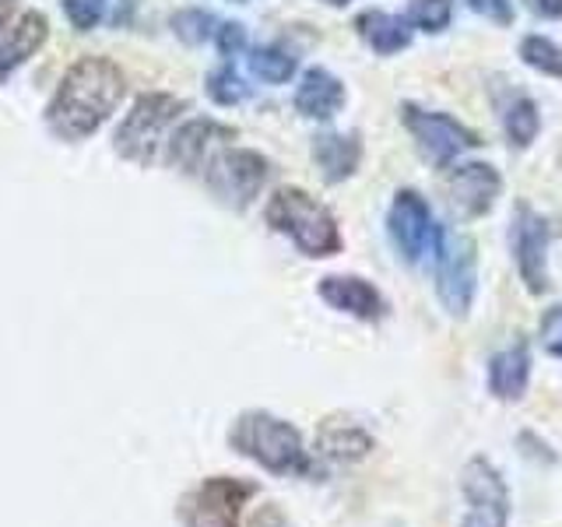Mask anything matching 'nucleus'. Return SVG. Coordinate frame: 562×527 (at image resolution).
<instances>
[{
    "label": "nucleus",
    "instance_id": "obj_36",
    "mask_svg": "<svg viewBox=\"0 0 562 527\" xmlns=\"http://www.w3.org/2000/svg\"><path fill=\"white\" fill-rule=\"evenodd\" d=\"M233 4H243V0H233Z\"/></svg>",
    "mask_w": 562,
    "mask_h": 527
},
{
    "label": "nucleus",
    "instance_id": "obj_19",
    "mask_svg": "<svg viewBox=\"0 0 562 527\" xmlns=\"http://www.w3.org/2000/svg\"><path fill=\"white\" fill-rule=\"evenodd\" d=\"M313 158L327 183H341L362 162V145L356 134H321L313 137Z\"/></svg>",
    "mask_w": 562,
    "mask_h": 527
},
{
    "label": "nucleus",
    "instance_id": "obj_16",
    "mask_svg": "<svg viewBox=\"0 0 562 527\" xmlns=\"http://www.w3.org/2000/svg\"><path fill=\"white\" fill-rule=\"evenodd\" d=\"M527 383H531V345L520 338L488 359V394L496 401L517 404L527 394Z\"/></svg>",
    "mask_w": 562,
    "mask_h": 527
},
{
    "label": "nucleus",
    "instance_id": "obj_18",
    "mask_svg": "<svg viewBox=\"0 0 562 527\" xmlns=\"http://www.w3.org/2000/svg\"><path fill=\"white\" fill-rule=\"evenodd\" d=\"M345 105V85L324 67H310L295 92V110L310 120H330Z\"/></svg>",
    "mask_w": 562,
    "mask_h": 527
},
{
    "label": "nucleus",
    "instance_id": "obj_2",
    "mask_svg": "<svg viewBox=\"0 0 562 527\" xmlns=\"http://www.w3.org/2000/svg\"><path fill=\"white\" fill-rule=\"evenodd\" d=\"M228 447L271 474H313V457L289 418L271 412H246L228 429Z\"/></svg>",
    "mask_w": 562,
    "mask_h": 527
},
{
    "label": "nucleus",
    "instance_id": "obj_11",
    "mask_svg": "<svg viewBox=\"0 0 562 527\" xmlns=\"http://www.w3.org/2000/svg\"><path fill=\"white\" fill-rule=\"evenodd\" d=\"M386 228H391V239L404 264H422V257L432 250L436 222L429 204L415 190H401L394 198L391 211H386Z\"/></svg>",
    "mask_w": 562,
    "mask_h": 527
},
{
    "label": "nucleus",
    "instance_id": "obj_1",
    "mask_svg": "<svg viewBox=\"0 0 562 527\" xmlns=\"http://www.w3.org/2000/svg\"><path fill=\"white\" fill-rule=\"evenodd\" d=\"M123 92H127V78L123 70L105 57H85L67 70L57 96H53L46 120L57 137L81 141L102 127V120L110 116Z\"/></svg>",
    "mask_w": 562,
    "mask_h": 527
},
{
    "label": "nucleus",
    "instance_id": "obj_23",
    "mask_svg": "<svg viewBox=\"0 0 562 527\" xmlns=\"http://www.w3.org/2000/svg\"><path fill=\"white\" fill-rule=\"evenodd\" d=\"M520 60L527 67L541 70V75L562 78V46H555L552 40H544V35H524V40H520Z\"/></svg>",
    "mask_w": 562,
    "mask_h": 527
},
{
    "label": "nucleus",
    "instance_id": "obj_31",
    "mask_svg": "<svg viewBox=\"0 0 562 527\" xmlns=\"http://www.w3.org/2000/svg\"><path fill=\"white\" fill-rule=\"evenodd\" d=\"M468 4H471L474 14H482V18H488V22H496V25L514 22V4H509V0H468Z\"/></svg>",
    "mask_w": 562,
    "mask_h": 527
},
{
    "label": "nucleus",
    "instance_id": "obj_20",
    "mask_svg": "<svg viewBox=\"0 0 562 527\" xmlns=\"http://www.w3.org/2000/svg\"><path fill=\"white\" fill-rule=\"evenodd\" d=\"M356 29H359L362 40L380 53V57H394V53L412 46L408 18H397V14H386V11H366L356 18Z\"/></svg>",
    "mask_w": 562,
    "mask_h": 527
},
{
    "label": "nucleus",
    "instance_id": "obj_34",
    "mask_svg": "<svg viewBox=\"0 0 562 527\" xmlns=\"http://www.w3.org/2000/svg\"><path fill=\"white\" fill-rule=\"evenodd\" d=\"M18 18V0H0V29Z\"/></svg>",
    "mask_w": 562,
    "mask_h": 527
},
{
    "label": "nucleus",
    "instance_id": "obj_9",
    "mask_svg": "<svg viewBox=\"0 0 562 527\" xmlns=\"http://www.w3.org/2000/svg\"><path fill=\"white\" fill-rule=\"evenodd\" d=\"M404 127L412 131L418 141V152L429 158L432 166H450L457 155L468 148H479L482 137L471 127H464L461 120H453L447 113H432V110H418V105H404L401 110Z\"/></svg>",
    "mask_w": 562,
    "mask_h": 527
},
{
    "label": "nucleus",
    "instance_id": "obj_15",
    "mask_svg": "<svg viewBox=\"0 0 562 527\" xmlns=\"http://www.w3.org/2000/svg\"><path fill=\"white\" fill-rule=\"evenodd\" d=\"M376 439L366 426L351 418H324L321 433H316V457L330 464H356L373 453Z\"/></svg>",
    "mask_w": 562,
    "mask_h": 527
},
{
    "label": "nucleus",
    "instance_id": "obj_10",
    "mask_svg": "<svg viewBox=\"0 0 562 527\" xmlns=\"http://www.w3.org/2000/svg\"><path fill=\"white\" fill-rule=\"evenodd\" d=\"M549 222L535 215L527 204H517V218L509 228V239H514V254H517V268L520 278L531 295L549 292Z\"/></svg>",
    "mask_w": 562,
    "mask_h": 527
},
{
    "label": "nucleus",
    "instance_id": "obj_4",
    "mask_svg": "<svg viewBox=\"0 0 562 527\" xmlns=\"http://www.w3.org/2000/svg\"><path fill=\"white\" fill-rule=\"evenodd\" d=\"M432 254H436L439 303H443V310L453 321H464L474 303V289H479V254H474V243L464 233L436 225Z\"/></svg>",
    "mask_w": 562,
    "mask_h": 527
},
{
    "label": "nucleus",
    "instance_id": "obj_5",
    "mask_svg": "<svg viewBox=\"0 0 562 527\" xmlns=\"http://www.w3.org/2000/svg\"><path fill=\"white\" fill-rule=\"evenodd\" d=\"M187 110L183 99L166 96V92H148L134 102L131 116L120 123L116 131V152L123 158H131L137 166H151L158 145L169 131V123Z\"/></svg>",
    "mask_w": 562,
    "mask_h": 527
},
{
    "label": "nucleus",
    "instance_id": "obj_8",
    "mask_svg": "<svg viewBox=\"0 0 562 527\" xmlns=\"http://www.w3.org/2000/svg\"><path fill=\"white\" fill-rule=\"evenodd\" d=\"M257 496V485L233 474H218V479H204L183 500V524L187 527H239L243 506Z\"/></svg>",
    "mask_w": 562,
    "mask_h": 527
},
{
    "label": "nucleus",
    "instance_id": "obj_25",
    "mask_svg": "<svg viewBox=\"0 0 562 527\" xmlns=\"http://www.w3.org/2000/svg\"><path fill=\"white\" fill-rule=\"evenodd\" d=\"M453 18V0H412L408 25L422 32H443Z\"/></svg>",
    "mask_w": 562,
    "mask_h": 527
},
{
    "label": "nucleus",
    "instance_id": "obj_13",
    "mask_svg": "<svg viewBox=\"0 0 562 527\" xmlns=\"http://www.w3.org/2000/svg\"><path fill=\"white\" fill-rule=\"evenodd\" d=\"M316 295L324 299L330 310H338L345 316H356V321H383L386 313V299L380 295V289L373 281L356 278V274H327L316 285Z\"/></svg>",
    "mask_w": 562,
    "mask_h": 527
},
{
    "label": "nucleus",
    "instance_id": "obj_35",
    "mask_svg": "<svg viewBox=\"0 0 562 527\" xmlns=\"http://www.w3.org/2000/svg\"><path fill=\"white\" fill-rule=\"evenodd\" d=\"M324 4H330V8H345L348 0H324Z\"/></svg>",
    "mask_w": 562,
    "mask_h": 527
},
{
    "label": "nucleus",
    "instance_id": "obj_30",
    "mask_svg": "<svg viewBox=\"0 0 562 527\" xmlns=\"http://www.w3.org/2000/svg\"><path fill=\"white\" fill-rule=\"evenodd\" d=\"M246 527H295V520L285 514V506H281V503H263L250 514Z\"/></svg>",
    "mask_w": 562,
    "mask_h": 527
},
{
    "label": "nucleus",
    "instance_id": "obj_27",
    "mask_svg": "<svg viewBox=\"0 0 562 527\" xmlns=\"http://www.w3.org/2000/svg\"><path fill=\"white\" fill-rule=\"evenodd\" d=\"M64 14L78 32H92L105 14V0H64Z\"/></svg>",
    "mask_w": 562,
    "mask_h": 527
},
{
    "label": "nucleus",
    "instance_id": "obj_28",
    "mask_svg": "<svg viewBox=\"0 0 562 527\" xmlns=\"http://www.w3.org/2000/svg\"><path fill=\"white\" fill-rule=\"evenodd\" d=\"M538 341L549 356L562 359V306H552L549 313L541 316V327H538Z\"/></svg>",
    "mask_w": 562,
    "mask_h": 527
},
{
    "label": "nucleus",
    "instance_id": "obj_14",
    "mask_svg": "<svg viewBox=\"0 0 562 527\" xmlns=\"http://www.w3.org/2000/svg\"><path fill=\"white\" fill-rule=\"evenodd\" d=\"M236 131L222 127L215 120H187L180 131L169 137V166L180 172H201L211 152H218L222 141H233Z\"/></svg>",
    "mask_w": 562,
    "mask_h": 527
},
{
    "label": "nucleus",
    "instance_id": "obj_3",
    "mask_svg": "<svg viewBox=\"0 0 562 527\" xmlns=\"http://www.w3.org/2000/svg\"><path fill=\"white\" fill-rule=\"evenodd\" d=\"M268 225L274 233L289 236L295 243V250L313 260L341 254L338 222H334L330 211L316 198H310L306 190L281 187L268 204Z\"/></svg>",
    "mask_w": 562,
    "mask_h": 527
},
{
    "label": "nucleus",
    "instance_id": "obj_22",
    "mask_svg": "<svg viewBox=\"0 0 562 527\" xmlns=\"http://www.w3.org/2000/svg\"><path fill=\"white\" fill-rule=\"evenodd\" d=\"M250 70L268 85H285L295 78V57H289V53L278 46H257L250 53Z\"/></svg>",
    "mask_w": 562,
    "mask_h": 527
},
{
    "label": "nucleus",
    "instance_id": "obj_6",
    "mask_svg": "<svg viewBox=\"0 0 562 527\" xmlns=\"http://www.w3.org/2000/svg\"><path fill=\"white\" fill-rule=\"evenodd\" d=\"M204 180L222 204L239 211L250 208L263 183H268V162H263V155L246 148H218L204 162Z\"/></svg>",
    "mask_w": 562,
    "mask_h": 527
},
{
    "label": "nucleus",
    "instance_id": "obj_7",
    "mask_svg": "<svg viewBox=\"0 0 562 527\" xmlns=\"http://www.w3.org/2000/svg\"><path fill=\"white\" fill-rule=\"evenodd\" d=\"M461 492H464V517L457 527H509L514 517V500L503 482V474L488 457H471L461 468Z\"/></svg>",
    "mask_w": 562,
    "mask_h": 527
},
{
    "label": "nucleus",
    "instance_id": "obj_26",
    "mask_svg": "<svg viewBox=\"0 0 562 527\" xmlns=\"http://www.w3.org/2000/svg\"><path fill=\"white\" fill-rule=\"evenodd\" d=\"M207 96L215 99L218 105H236V102H243L250 92H246V85L239 81L233 64H225V67H218L215 75L207 78Z\"/></svg>",
    "mask_w": 562,
    "mask_h": 527
},
{
    "label": "nucleus",
    "instance_id": "obj_12",
    "mask_svg": "<svg viewBox=\"0 0 562 527\" xmlns=\"http://www.w3.org/2000/svg\"><path fill=\"white\" fill-rule=\"evenodd\" d=\"M447 190H450L453 208L461 211V215L479 218L496 204L499 190H503V176L488 162H464L447 172Z\"/></svg>",
    "mask_w": 562,
    "mask_h": 527
},
{
    "label": "nucleus",
    "instance_id": "obj_29",
    "mask_svg": "<svg viewBox=\"0 0 562 527\" xmlns=\"http://www.w3.org/2000/svg\"><path fill=\"white\" fill-rule=\"evenodd\" d=\"M215 46L225 60H233L236 53H243V46H246V29L239 22H225L222 29H215Z\"/></svg>",
    "mask_w": 562,
    "mask_h": 527
},
{
    "label": "nucleus",
    "instance_id": "obj_33",
    "mask_svg": "<svg viewBox=\"0 0 562 527\" xmlns=\"http://www.w3.org/2000/svg\"><path fill=\"white\" fill-rule=\"evenodd\" d=\"M527 8L538 18H562V0H527Z\"/></svg>",
    "mask_w": 562,
    "mask_h": 527
},
{
    "label": "nucleus",
    "instance_id": "obj_24",
    "mask_svg": "<svg viewBox=\"0 0 562 527\" xmlns=\"http://www.w3.org/2000/svg\"><path fill=\"white\" fill-rule=\"evenodd\" d=\"M172 32L180 35L183 43H190V46L207 43L211 35H215V14L201 11V8H187L180 14H172Z\"/></svg>",
    "mask_w": 562,
    "mask_h": 527
},
{
    "label": "nucleus",
    "instance_id": "obj_17",
    "mask_svg": "<svg viewBox=\"0 0 562 527\" xmlns=\"http://www.w3.org/2000/svg\"><path fill=\"white\" fill-rule=\"evenodd\" d=\"M46 32H49V25L40 11H25L22 18H14V22L0 29V81L46 43Z\"/></svg>",
    "mask_w": 562,
    "mask_h": 527
},
{
    "label": "nucleus",
    "instance_id": "obj_32",
    "mask_svg": "<svg viewBox=\"0 0 562 527\" xmlns=\"http://www.w3.org/2000/svg\"><path fill=\"white\" fill-rule=\"evenodd\" d=\"M517 447H520V453L527 457V461H544V464H555V453H552V447L544 444L541 436H535L531 429H524V433L517 436Z\"/></svg>",
    "mask_w": 562,
    "mask_h": 527
},
{
    "label": "nucleus",
    "instance_id": "obj_21",
    "mask_svg": "<svg viewBox=\"0 0 562 527\" xmlns=\"http://www.w3.org/2000/svg\"><path fill=\"white\" fill-rule=\"evenodd\" d=\"M503 123H506V134H509V141H514L517 148H527V145H531V141L538 137V131H541V113H538L535 99L517 96L514 102L506 105V116H503Z\"/></svg>",
    "mask_w": 562,
    "mask_h": 527
}]
</instances>
